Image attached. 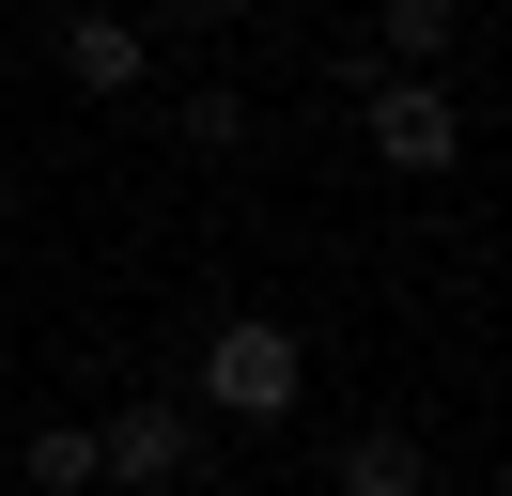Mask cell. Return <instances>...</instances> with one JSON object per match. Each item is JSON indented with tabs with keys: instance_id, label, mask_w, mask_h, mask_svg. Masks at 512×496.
Listing matches in <instances>:
<instances>
[{
	"instance_id": "cell-1",
	"label": "cell",
	"mask_w": 512,
	"mask_h": 496,
	"mask_svg": "<svg viewBox=\"0 0 512 496\" xmlns=\"http://www.w3.org/2000/svg\"><path fill=\"white\" fill-rule=\"evenodd\" d=\"M295 388H311V341H295L280 310H233V326H202V357H187V403L233 419V434H280Z\"/></svg>"
},
{
	"instance_id": "cell-2",
	"label": "cell",
	"mask_w": 512,
	"mask_h": 496,
	"mask_svg": "<svg viewBox=\"0 0 512 496\" xmlns=\"http://www.w3.org/2000/svg\"><path fill=\"white\" fill-rule=\"evenodd\" d=\"M202 481V403L187 388H140L94 419V496H187Z\"/></svg>"
},
{
	"instance_id": "cell-3",
	"label": "cell",
	"mask_w": 512,
	"mask_h": 496,
	"mask_svg": "<svg viewBox=\"0 0 512 496\" xmlns=\"http://www.w3.org/2000/svg\"><path fill=\"white\" fill-rule=\"evenodd\" d=\"M357 140H373V171L435 186V171H466V93L450 78H373L357 93Z\"/></svg>"
},
{
	"instance_id": "cell-4",
	"label": "cell",
	"mask_w": 512,
	"mask_h": 496,
	"mask_svg": "<svg viewBox=\"0 0 512 496\" xmlns=\"http://www.w3.org/2000/svg\"><path fill=\"white\" fill-rule=\"evenodd\" d=\"M140 78H156V31H140L125 0H78V16H63V93H94V109H125Z\"/></svg>"
},
{
	"instance_id": "cell-5",
	"label": "cell",
	"mask_w": 512,
	"mask_h": 496,
	"mask_svg": "<svg viewBox=\"0 0 512 496\" xmlns=\"http://www.w3.org/2000/svg\"><path fill=\"white\" fill-rule=\"evenodd\" d=\"M357 47L388 62V78H450V47H466V0H373V31Z\"/></svg>"
},
{
	"instance_id": "cell-6",
	"label": "cell",
	"mask_w": 512,
	"mask_h": 496,
	"mask_svg": "<svg viewBox=\"0 0 512 496\" xmlns=\"http://www.w3.org/2000/svg\"><path fill=\"white\" fill-rule=\"evenodd\" d=\"M326 481H342V496H435V450H419L404 419H357V434H342V465H326Z\"/></svg>"
},
{
	"instance_id": "cell-7",
	"label": "cell",
	"mask_w": 512,
	"mask_h": 496,
	"mask_svg": "<svg viewBox=\"0 0 512 496\" xmlns=\"http://www.w3.org/2000/svg\"><path fill=\"white\" fill-rule=\"evenodd\" d=\"M0 481H32V496H94V419H32V450L0 465Z\"/></svg>"
},
{
	"instance_id": "cell-8",
	"label": "cell",
	"mask_w": 512,
	"mask_h": 496,
	"mask_svg": "<svg viewBox=\"0 0 512 496\" xmlns=\"http://www.w3.org/2000/svg\"><path fill=\"white\" fill-rule=\"evenodd\" d=\"M171 140L187 155H249L264 124H249V93H171Z\"/></svg>"
},
{
	"instance_id": "cell-9",
	"label": "cell",
	"mask_w": 512,
	"mask_h": 496,
	"mask_svg": "<svg viewBox=\"0 0 512 496\" xmlns=\"http://www.w3.org/2000/svg\"><path fill=\"white\" fill-rule=\"evenodd\" d=\"M140 31H171V47H218V31H249V0H156Z\"/></svg>"
},
{
	"instance_id": "cell-10",
	"label": "cell",
	"mask_w": 512,
	"mask_h": 496,
	"mask_svg": "<svg viewBox=\"0 0 512 496\" xmlns=\"http://www.w3.org/2000/svg\"><path fill=\"white\" fill-rule=\"evenodd\" d=\"M0 217H16V171H0Z\"/></svg>"
},
{
	"instance_id": "cell-11",
	"label": "cell",
	"mask_w": 512,
	"mask_h": 496,
	"mask_svg": "<svg viewBox=\"0 0 512 496\" xmlns=\"http://www.w3.org/2000/svg\"><path fill=\"white\" fill-rule=\"evenodd\" d=\"M481 496H497V481H481Z\"/></svg>"
},
{
	"instance_id": "cell-12",
	"label": "cell",
	"mask_w": 512,
	"mask_h": 496,
	"mask_svg": "<svg viewBox=\"0 0 512 496\" xmlns=\"http://www.w3.org/2000/svg\"><path fill=\"white\" fill-rule=\"evenodd\" d=\"M0 496H16V481H0Z\"/></svg>"
}]
</instances>
